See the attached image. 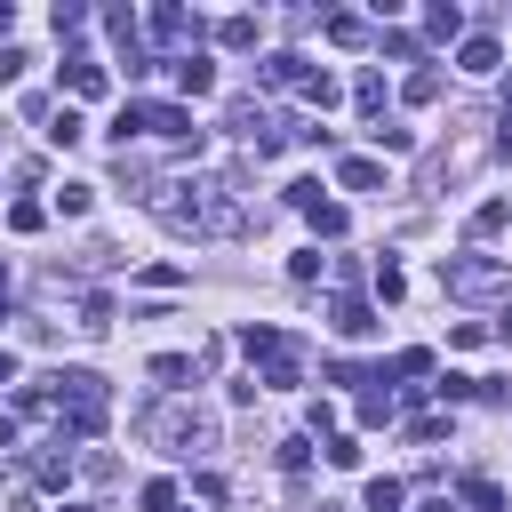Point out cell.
Masks as SVG:
<instances>
[{
	"instance_id": "1",
	"label": "cell",
	"mask_w": 512,
	"mask_h": 512,
	"mask_svg": "<svg viewBox=\"0 0 512 512\" xmlns=\"http://www.w3.org/2000/svg\"><path fill=\"white\" fill-rule=\"evenodd\" d=\"M48 400H56V416H64V432H72V440H96V432H104V416H112V392H104V376H88V368L48 376Z\"/></svg>"
},
{
	"instance_id": "2",
	"label": "cell",
	"mask_w": 512,
	"mask_h": 512,
	"mask_svg": "<svg viewBox=\"0 0 512 512\" xmlns=\"http://www.w3.org/2000/svg\"><path fill=\"white\" fill-rule=\"evenodd\" d=\"M168 200H160V216L176 224V232H240V208L224 200V192H208V184H160Z\"/></svg>"
},
{
	"instance_id": "3",
	"label": "cell",
	"mask_w": 512,
	"mask_h": 512,
	"mask_svg": "<svg viewBox=\"0 0 512 512\" xmlns=\"http://www.w3.org/2000/svg\"><path fill=\"white\" fill-rule=\"evenodd\" d=\"M504 264L496 256H440V288L448 296H504Z\"/></svg>"
},
{
	"instance_id": "4",
	"label": "cell",
	"mask_w": 512,
	"mask_h": 512,
	"mask_svg": "<svg viewBox=\"0 0 512 512\" xmlns=\"http://www.w3.org/2000/svg\"><path fill=\"white\" fill-rule=\"evenodd\" d=\"M152 432H160L176 456H184V448H208V424H200V416H184V408H160V416H152Z\"/></svg>"
},
{
	"instance_id": "5",
	"label": "cell",
	"mask_w": 512,
	"mask_h": 512,
	"mask_svg": "<svg viewBox=\"0 0 512 512\" xmlns=\"http://www.w3.org/2000/svg\"><path fill=\"white\" fill-rule=\"evenodd\" d=\"M152 40L192 56V40H200V16H184V8H152Z\"/></svg>"
},
{
	"instance_id": "6",
	"label": "cell",
	"mask_w": 512,
	"mask_h": 512,
	"mask_svg": "<svg viewBox=\"0 0 512 512\" xmlns=\"http://www.w3.org/2000/svg\"><path fill=\"white\" fill-rule=\"evenodd\" d=\"M304 72H312V64H304L296 48H272V56H264V88H304Z\"/></svg>"
},
{
	"instance_id": "7",
	"label": "cell",
	"mask_w": 512,
	"mask_h": 512,
	"mask_svg": "<svg viewBox=\"0 0 512 512\" xmlns=\"http://www.w3.org/2000/svg\"><path fill=\"white\" fill-rule=\"evenodd\" d=\"M328 320H336V336H376V312H368L360 296H336V304H328Z\"/></svg>"
},
{
	"instance_id": "8",
	"label": "cell",
	"mask_w": 512,
	"mask_h": 512,
	"mask_svg": "<svg viewBox=\"0 0 512 512\" xmlns=\"http://www.w3.org/2000/svg\"><path fill=\"white\" fill-rule=\"evenodd\" d=\"M336 184L344 192H384V160H336Z\"/></svg>"
},
{
	"instance_id": "9",
	"label": "cell",
	"mask_w": 512,
	"mask_h": 512,
	"mask_svg": "<svg viewBox=\"0 0 512 512\" xmlns=\"http://www.w3.org/2000/svg\"><path fill=\"white\" fill-rule=\"evenodd\" d=\"M504 224H512V200H480V208L464 216V232H472V240H496Z\"/></svg>"
},
{
	"instance_id": "10",
	"label": "cell",
	"mask_w": 512,
	"mask_h": 512,
	"mask_svg": "<svg viewBox=\"0 0 512 512\" xmlns=\"http://www.w3.org/2000/svg\"><path fill=\"white\" fill-rule=\"evenodd\" d=\"M176 88H184V96H208V88H216V64H208V56H176Z\"/></svg>"
},
{
	"instance_id": "11",
	"label": "cell",
	"mask_w": 512,
	"mask_h": 512,
	"mask_svg": "<svg viewBox=\"0 0 512 512\" xmlns=\"http://www.w3.org/2000/svg\"><path fill=\"white\" fill-rule=\"evenodd\" d=\"M456 64H464V72H496V64H504V48H496V40H488V32H472V40H464V56H456Z\"/></svg>"
},
{
	"instance_id": "12",
	"label": "cell",
	"mask_w": 512,
	"mask_h": 512,
	"mask_svg": "<svg viewBox=\"0 0 512 512\" xmlns=\"http://www.w3.org/2000/svg\"><path fill=\"white\" fill-rule=\"evenodd\" d=\"M304 224H312L320 240H344V208H336V200H304Z\"/></svg>"
},
{
	"instance_id": "13",
	"label": "cell",
	"mask_w": 512,
	"mask_h": 512,
	"mask_svg": "<svg viewBox=\"0 0 512 512\" xmlns=\"http://www.w3.org/2000/svg\"><path fill=\"white\" fill-rule=\"evenodd\" d=\"M264 384H304V352H296V344H280V352L264 360Z\"/></svg>"
},
{
	"instance_id": "14",
	"label": "cell",
	"mask_w": 512,
	"mask_h": 512,
	"mask_svg": "<svg viewBox=\"0 0 512 512\" xmlns=\"http://www.w3.org/2000/svg\"><path fill=\"white\" fill-rule=\"evenodd\" d=\"M424 32H432V40H456V32H464V8L432 0V8H424Z\"/></svg>"
},
{
	"instance_id": "15",
	"label": "cell",
	"mask_w": 512,
	"mask_h": 512,
	"mask_svg": "<svg viewBox=\"0 0 512 512\" xmlns=\"http://www.w3.org/2000/svg\"><path fill=\"white\" fill-rule=\"evenodd\" d=\"M64 88H72V96H104V64H88V56L64 64Z\"/></svg>"
},
{
	"instance_id": "16",
	"label": "cell",
	"mask_w": 512,
	"mask_h": 512,
	"mask_svg": "<svg viewBox=\"0 0 512 512\" xmlns=\"http://www.w3.org/2000/svg\"><path fill=\"white\" fill-rule=\"evenodd\" d=\"M280 344H288V336H280V328H240V352H248V360H272V352H280Z\"/></svg>"
},
{
	"instance_id": "17",
	"label": "cell",
	"mask_w": 512,
	"mask_h": 512,
	"mask_svg": "<svg viewBox=\"0 0 512 512\" xmlns=\"http://www.w3.org/2000/svg\"><path fill=\"white\" fill-rule=\"evenodd\" d=\"M400 504H408V488H400L392 472H384V480H368V512H400Z\"/></svg>"
},
{
	"instance_id": "18",
	"label": "cell",
	"mask_w": 512,
	"mask_h": 512,
	"mask_svg": "<svg viewBox=\"0 0 512 512\" xmlns=\"http://www.w3.org/2000/svg\"><path fill=\"white\" fill-rule=\"evenodd\" d=\"M464 504H472V512H504V488H496V480H480V472H472V480H464Z\"/></svg>"
},
{
	"instance_id": "19",
	"label": "cell",
	"mask_w": 512,
	"mask_h": 512,
	"mask_svg": "<svg viewBox=\"0 0 512 512\" xmlns=\"http://www.w3.org/2000/svg\"><path fill=\"white\" fill-rule=\"evenodd\" d=\"M216 40H224V48H256V16H224Z\"/></svg>"
},
{
	"instance_id": "20",
	"label": "cell",
	"mask_w": 512,
	"mask_h": 512,
	"mask_svg": "<svg viewBox=\"0 0 512 512\" xmlns=\"http://www.w3.org/2000/svg\"><path fill=\"white\" fill-rule=\"evenodd\" d=\"M376 296H384V304H400V296H408V272H400V264H392V256H384V264H376Z\"/></svg>"
},
{
	"instance_id": "21",
	"label": "cell",
	"mask_w": 512,
	"mask_h": 512,
	"mask_svg": "<svg viewBox=\"0 0 512 512\" xmlns=\"http://www.w3.org/2000/svg\"><path fill=\"white\" fill-rule=\"evenodd\" d=\"M152 376H160V384H192V376H200V368H192V360H184V352H160V360H152Z\"/></svg>"
},
{
	"instance_id": "22",
	"label": "cell",
	"mask_w": 512,
	"mask_h": 512,
	"mask_svg": "<svg viewBox=\"0 0 512 512\" xmlns=\"http://www.w3.org/2000/svg\"><path fill=\"white\" fill-rule=\"evenodd\" d=\"M328 40H336V48H360L368 24H360V16H328Z\"/></svg>"
},
{
	"instance_id": "23",
	"label": "cell",
	"mask_w": 512,
	"mask_h": 512,
	"mask_svg": "<svg viewBox=\"0 0 512 512\" xmlns=\"http://www.w3.org/2000/svg\"><path fill=\"white\" fill-rule=\"evenodd\" d=\"M80 136H88V128H80V112H72V104H64V112H56V120H48V144H80Z\"/></svg>"
},
{
	"instance_id": "24",
	"label": "cell",
	"mask_w": 512,
	"mask_h": 512,
	"mask_svg": "<svg viewBox=\"0 0 512 512\" xmlns=\"http://www.w3.org/2000/svg\"><path fill=\"white\" fill-rule=\"evenodd\" d=\"M40 224H48L40 200H16V208H8V232H40Z\"/></svg>"
},
{
	"instance_id": "25",
	"label": "cell",
	"mask_w": 512,
	"mask_h": 512,
	"mask_svg": "<svg viewBox=\"0 0 512 512\" xmlns=\"http://www.w3.org/2000/svg\"><path fill=\"white\" fill-rule=\"evenodd\" d=\"M360 424H392V384L384 392H360Z\"/></svg>"
},
{
	"instance_id": "26",
	"label": "cell",
	"mask_w": 512,
	"mask_h": 512,
	"mask_svg": "<svg viewBox=\"0 0 512 512\" xmlns=\"http://www.w3.org/2000/svg\"><path fill=\"white\" fill-rule=\"evenodd\" d=\"M88 200H96V184H64V192H56V208H64V216H88Z\"/></svg>"
},
{
	"instance_id": "27",
	"label": "cell",
	"mask_w": 512,
	"mask_h": 512,
	"mask_svg": "<svg viewBox=\"0 0 512 512\" xmlns=\"http://www.w3.org/2000/svg\"><path fill=\"white\" fill-rule=\"evenodd\" d=\"M392 376H432V352H424V344H408V352L392 360Z\"/></svg>"
},
{
	"instance_id": "28",
	"label": "cell",
	"mask_w": 512,
	"mask_h": 512,
	"mask_svg": "<svg viewBox=\"0 0 512 512\" xmlns=\"http://www.w3.org/2000/svg\"><path fill=\"white\" fill-rule=\"evenodd\" d=\"M352 96H360V112H384V80H376V72H360V88H352Z\"/></svg>"
},
{
	"instance_id": "29",
	"label": "cell",
	"mask_w": 512,
	"mask_h": 512,
	"mask_svg": "<svg viewBox=\"0 0 512 512\" xmlns=\"http://www.w3.org/2000/svg\"><path fill=\"white\" fill-rule=\"evenodd\" d=\"M376 144H384V152H408V144H416V128H392V120H376Z\"/></svg>"
},
{
	"instance_id": "30",
	"label": "cell",
	"mask_w": 512,
	"mask_h": 512,
	"mask_svg": "<svg viewBox=\"0 0 512 512\" xmlns=\"http://www.w3.org/2000/svg\"><path fill=\"white\" fill-rule=\"evenodd\" d=\"M432 392H440V400H472V392H480V376H440Z\"/></svg>"
},
{
	"instance_id": "31",
	"label": "cell",
	"mask_w": 512,
	"mask_h": 512,
	"mask_svg": "<svg viewBox=\"0 0 512 512\" xmlns=\"http://www.w3.org/2000/svg\"><path fill=\"white\" fill-rule=\"evenodd\" d=\"M312 464V440H280V472H304Z\"/></svg>"
},
{
	"instance_id": "32",
	"label": "cell",
	"mask_w": 512,
	"mask_h": 512,
	"mask_svg": "<svg viewBox=\"0 0 512 512\" xmlns=\"http://www.w3.org/2000/svg\"><path fill=\"white\" fill-rule=\"evenodd\" d=\"M72 480V456H40V488H64Z\"/></svg>"
},
{
	"instance_id": "33",
	"label": "cell",
	"mask_w": 512,
	"mask_h": 512,
	"mask_svg": "<svg viewBox=\"0 0 512 512\" xmlns=\"http://www.w3.org/2000/svg\"><path fill=\"white\" fill-rule=\"evenodd\" d=\"M176 504V480H144V512H168Z\"/></svg>"
},
{
	"instance_id": "34",
	"label": "cell",
	"mask_w": 512,
	"mask_h": 512,
	"mask_svg": "<svg viewBox=\"0 0 512 512\" xmlns=\"http://www.w3.org/2000/svg\"><path fill=\"white\" fill-rule=\"evenodd\" d=\"M24 64H32L24 48H0V88H8V80H24Z\"/></svg>"
},
{
	"instance_id": "35",
	"label": "cell",
	"mask_w": 512,
	"mask_h": 512,
	"mask_svg": "<svg viewBox=\"0 0 512 512\" xmlns=\"http://www.w3.org/2000/svg\"><path fill=\"white\" fill-rule=\"evenodd\" d=\"M488 336H496V344H512V304L496 312V328H488Z\"/></svg>"
},
{
	"instance_id": "36",
	"label": "cell",
	"mask_w": 512,
	"mask_h": 512,
	"mask_svg": "<svg viewBox=\"0 0 512 512\" xmlns=\"http://www.w3.org/2000/svg\"><path fill=\"white\" fill-rule=\"evenodd\" d=\"M0 448H16V416H0Z\"/></svg>"
},
{
	"instance_id": "37",
	"label": "cell",
	"mask_w": 512,
	"mask_h": 512,
	"mask_svg": "<svg viewBox=\"0 0 512 512\" xmlns=\"http://www.w3.org/2000/svg\"><path fill=\"white\" fill-rule=\"evenodd\" d=\"M0 384H16V360H8V352H0Z\"/></svg>"
},
{
	"instance_id": "38",
	"label": "cell",
	"mask_w": 512,
	"mask_h": 512,
	"mask_svg": "<svg viewBox=\"0 0 512 512\" xmlns=\"http://www.w3.org/2000/svg\"><path fill=\"white\" fill-rule=\"evenodd\" d=\"M64 512H96V504H64Z\"/></svg>"
}]
</instances>
